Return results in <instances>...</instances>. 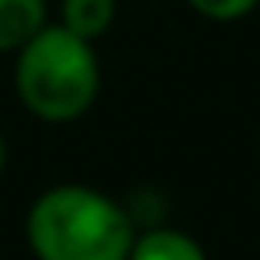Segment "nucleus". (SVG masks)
<instances>
[{"mask_svg":"<svg viewBox=\"0 0 260 260\" xmlns=\"http://www.w3.org/2000/svg\"><path fill=\"white\" fill-rule=\"evenodd\" d=\"M27 237L39 260H126L134 222L107 195L65 184L39 195L27 218Z\"/></svg>","mask_w":260,"mask_h":260,"instance_id":"1","label":"nucleus"},{"mask_svg":"<svg viewBox=\"0 0 260 260\" xmlns=\"http://www.w3.org/2000/svg\"><path fill=\"white\" fill-rule=\"evenodd\" d=\"M16 92L27 111L46 122L81 119L100 92V61L92 54V42L61 23H42L19 46Z\"/></svg>","mask_w":260,"mask_h":260,"instance_id":"2","label":"nucleus"},{"mask_svg":"<svg viewBox=\"0 0 260 260\" xmlns=\"http://www.w3.org/2000/svg\"><path fill=\"white\" fill-rule=\"evenodd\" d=\"M46 23L42 0H0V50H19Z\"/></svg>","mask_w":260,"mask_h":260,"instance_id":"3","label":"nucleus"},{"mask_svg":"<svg viewBox=\"0 0 260 260\" xmlns=\"http://www.w3.org/2000/svg\"><path fill=\"white\" fill-rule=\"evenodd\" d=\"M126 260H207V256L187 234H176V230H149L146 237H134Z\"/></svg>","mask_w":260,"mask_h":260,"instance_id":"4","label":"nucleus"},{"mask_svg":"<svg viewBox=\"0 0 260 260\" xmlns=\"http://www.w3.org/2000/svg\"><path fill=\"white\" fill-rule=\"evenodd\" d=\"M115 23V0H61V27L81 39H100Z\"/></svg>","mask_w":260,"mask_h":260,"instance_id":"5","label":"nucleus"},{"mask_svg":"<svg viewBox=\"0 0 260 260\" xmlns=\"http://www.w3.org/2000/svg\"><path fill=\"white\" fill-rule=\"evenodd\" d=\"M187 4L207 19H241L245 12L256 8V0H187Z\"/></svg>","mask_w":260,"mask_h":260,"instance_id":"6","label":"nucleus"},{"mask_svg":"<svg viewBox=\"0 0 260 260\" xmlns=\"http://www.w3.org/2000/svg\"><path fill=\"white\" fill-rule=\"evenodd\" d=\"M4 157H8V149H4V134H0V169H4Z\"/></svg>","mask_w":260,"mask_h":260,"instance_id":"7","label":"nucleus"}]
</instances>
